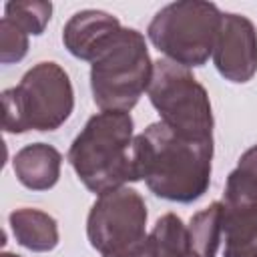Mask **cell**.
I'll use <instances>...</instances> for the list:
<instances>
[{
	"label": "cell",
	"mask_w": 257,
	"mask_h": 257,
	"mask_svg": "<svg viewBox=\"0 0 257 257\" xmlns=\"http://www.w3.org/2000/svg\"><path fill=\"white\" fill-rule=\"evenodd\" d=\"M133 157L139 181L161 199L191 203L209 189L213 141L183 137L159 120L135 137Z\"/></svg>",
	"instance_id": "cell-1"
},
{
	"label": "cell",
	"mask_w": 257,
	"mask_h": 257,
	"mask_svg": "<svg viewBox=\"0 0 257 257\" xmlns=\"http://www.w3.org/2000/svg\"><path fill=\"white\" fill-rule=\"evenodd\" d=\"M133 128L135 122L128 112L100 110L76 135L68 149V163L88 191L102 195L139 181Z\"/></svg>",
	"instance_id": "cell-2"
},
{
	"label": "cell",
	"mask_w": 257,
	"mask_h": 257,
	"mask_svg": "<svg viewBox=\"0 0 257 257\" xmlns=\"http://www.w3.org/2000/svg\"><path fill=\"white\" fill-rule=\"evenodd\" d=\"M153 66L145 36L120 26L96 50L90 62L92 100L100 110L128 112L153 80Z\"/></svg>",
	"instance_id": "cell-3"
},
{
	"label": "cell",
	"mask_w": 257,
	"mask_h": 257,
	"mask_svg": "<svg viewBox=\"0 0 257 257\" xmlns=\"http://www.w3.org/2000/svg\"><path fill=\"white\" fill-rule=\"evenodd\" d=\"M74 108L66 70L50 60L34 64L22 80L2 92V126L6 133L56 131Z\"/></svg>",
	"instance_id": "cell-4"
},
{
	"label": "cell",
	"mask_w": 257,
	"mask_h": 257,
	"mask_svg": "<svg viewBox=\"0 0 257 257\" xmlns=\"http://www.w3.org/2000/svg\"><path fill=\"white\" fill-rule=\"evenodd\" d=\"M223 12L213 2L179 0L163 6L151 20L147 36L169 60L193 68L213 56Z\"/></svg>",
	"instance_id": "cell-5"
},
{
	"label": "cell",
	"mask_w": 257,
	"mask_h": 257,
	"mask_svg": "<svg viewBox=\"0 0 257 257\" xmlns=\"http://www.w3.org/2000/svg\"><path fill=\"white\" fill-rule=\"evenodd\" d=\"M147 94L169 128L189 139L213 141L209 94L187 66L169 58L157 60Z\"/></svg>",
	"instance_id": "cell-6"
},
{
	"label": "cell",
	"mask_w": 257,
	"mask_h": 257,
	"mask_svg": "<svg viewBox=\"0 0 257 257\" xmlns=\"http://www.w3.org/2000/svg\"><path fill=\"white\" fill-rule=\"evenodd\" d=\"M147 205L139 191L118 187L96 197L86 219L90 247L110 255L141 241L147 231Z\"/></svg>",
	"instance_id": "cell-7"
},
{
	"label": "cell",
	"mask_w": 257,
	"mask_h": 257,
	"mask_svg": "<svg viewBox=\"0 0 257 257\" xmlns=\"http://www.w3.org/2000/svg\"><path fill=\"white\" fill-rule=\"evenodd\" d=\"M213 62L229 82H249L257 72V32L247 16L225 12L213 48Z\"/></svg>",
	"instance_id": "cell-8"
},
{
	"label": "cell",
	"mask_w": 257,
	"mask_h": 257,
	"mask_svg": "<svg viewBox=\"0 0 257 257\" xmlns=\"http://www.w3.org/2000/svg\"><path fill=\"white\" fill-rule=\"evenodd\" d=\"M120 28L116 16L102 10H80L64 24L62 42L64 48L80 58L92 62L100 44Z\"/></svg>",
	"instance_id": "cell-9"
},
{
	"label": "cell",
	"mask_w": 257,
	"mask_h": 257,
	"mask_svg": "<svg viewBox=\"0 0 257 257\" xmlns=\"http://www.w3.org/2000/svg\"><path fill=\"white\" fill-rule=\"evenodd\" d=\"M62 155L46 143H32L22 147L12 161L16 179L30 191H48L60 177Z\"/></svg>",
	"instance_id": "cell-10"
},
{
	"label": "cell",
	"mask_w": 257,
	"mask_h": 257,
	"mask_svg": "<svg viewBox=\"0 0 257 257\" xmlns=\"http://www.w3.org/2000/svg\"><path fill=\"white\" fill-rule=\"evenodd\" d=\"M223 257L257 255V203H223Z\"/></svg>",
	"instance_id": "cell-11"
},
{
	"label": "cell",
	"mask_w": 257,
	"mask_h": 257,
	"mask_svg": "<svg viewBox=\"0 0 257 257\" xmlns=\"http://www.w3.org/2000/svg\"><path fill=\"white\" fill-rule=\"evenodd\" d=\"M12 235L18 245L24 249L44 253L52 251L58 245V225L56 219L40 209L22 207L10 213L8 217Z\"/></svg>",
	"instance_id": "cell-12"
},
{
	"label": "cell",
	"mask_w": 257,
	"mask_h": 257,
	"mask_svg": "<svg viewBox=\"0 0 257 257\" xmlns=\"http://www.w3.org/2000/svg\"><path fill=\"white\" fill-rule=\"evenodd\" d=\"M187 233L197 257H215L223 239V203L215 201L195 213L187 225Z\"/></svg>",
	"instance_id": "cell-13"
},
{
	"label": "cell",
	"mask_w": 257,
	"mask_h": 257,
	"mask_svg": "<svg viewBox=\"0 0 257 257\" xmlns=\"http://www.w3.org/2000/svg\"><path fill=\"white\" fill-rule=\"evenodd\" d=\"M225 203H257V145L241 155L227 177Z\"/></svg>",
	"instance_id": "cell-14"
},
{
	"label": "cell",
	"mask_w": 257,
	"mask_h": 257,
	"mask_svg": "<svg viewBox=\"0 0 257 257\" xmlns=\"http://www.w3.org/2000/svg\"><path fill=\"white\" fill-rule=\"evenodd\" d=\"M52 14V4L42 0H16L4 6V18L12 20L26 34H42Z\"/></svg>",
	"instance_id": "cell-15"
},
{
	"label": "cell",
	"mask_w": 257,
	"mask_h": 257,
	"mask_svg": "<svg viewBox=\"0 0 257 257\" xmlns=\"http://www.w3.org/2000/svg\"><path fill=\"white\" fill-rule=\"evenodd\" d=\"M28 52V34L20 30L12 20H0V62H20Z\"/></svg>",
	"instance_id": "cell-16"
},
{
	"label": "cell",
	"mask_w": 257,
	"mask_h": 257,
	"mask_svg": "<svg viewBox=\"0 0 257 257\" xmlns=\"http://www.w3.org/2000/svg\"><path fill=\"white\" fill-rule=\"evenodd\" d=\"M102 257H159V255H157V243H155L153 235L147 233L141 241L128 245L126 249H120L116 253L102 255Z\"/></svg>",
	"instance_id": "cell-17"
},
{
	"label": "cell",
	"mask_w": 257,
	"mask_h": 257,
	"mask_svg": "<svg viewBox=\"0 0 257 257\" xmlns=\"http://www.w3.org/2000/svg\"><path fill=\"white\" fill-rule=\"evenodd\" d=\"M0 257H20V255H14V253H2Z\"/></svg>",
	"instance_id": "cell-18"
},
{
	"label": "cell",
	"mask_w": 257,
	"mask_h": 257,
	"mask_svg": "<svg viewBox=\"0 0 257 257\" xmlns=\"http://www.w3.org/2000/svg\"><path fill=\"white\" fill-rule=\"evenodd\" d=\"M193 257H197V255H193Z\"/></svg>",
	"instance_id": "cell-19"
},
{
	"label": "cell",
	"mask_w": 257,
	"mask_h": 257,
	"mask_svg": "<svg viewBox=\"0 0 257 257\" xmlns=\"http://www.w3.org/2000/svg\"><path fill=\"white\" fill-rule=\"evenodd\" d=\"M255 257H257V255H255Z\"/></svg>",
	"instance_id": "cell-20"
}]
</instances>
